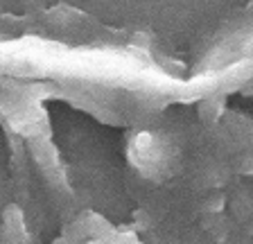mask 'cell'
Returning a JSON list of instances; mask_svg holds the SVG:
<instances>
[{
    "mask_svg": "<svg viewBox=\"0 0 253 244\" xmlns=\"http://www.w3.org/2000/svg\"><path fill=\"white\" fill-rule=\"evenodd\" d=\"M52 244H142L138 235L111 224L93 210L79 212Z\"/></svg>",
    "mask_w": 253,
    "mask_h": 244,
    "instance_id": "obj_1",
    "label": "cell"
}]
</instances>
